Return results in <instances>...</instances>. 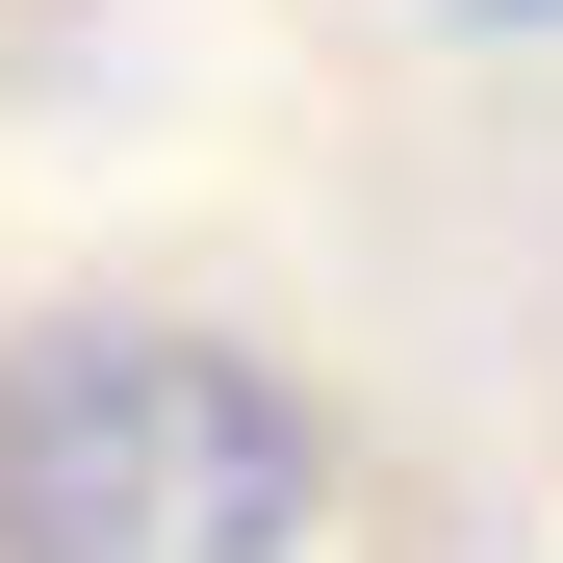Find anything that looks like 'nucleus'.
Returning a JSON list of instances; mask_svg holds the SVG:
<instances>
[{
    "label": "nucleus",
    "instance_id": "nucleus-1",
    "mask_svg": "<svg viewBox=\"0 0 563 563\" xmlns=\"http://www.w3.org/2000/svg\"><path fill=\"white\" fill-rule=\"evenodd\" d=\"M308 487V410L179 308H77L0 358V563H282Z\"/></svg>",
    "mask_w": 563,
    "mask_h": 563
},
{
    "label": "nucleus",
    "instance_id": "nucleus-2",
    "mask_svg": "<svg viewBox=\"0 0 563 563\" xmlns=\"http://www.w3.org/2000/svg\"><path fill=\"white\" fill-rule=\"evenodd\" d=\"M487 26H563V0H487Z\"/></svg>",
    "mask_w": 563,
    "mask_h": 563
}]
</instances>
